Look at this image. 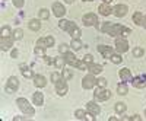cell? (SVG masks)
Listing matches in <instances>:
<instances>
[{
	"mask_svg": "<svg viewBox=\"0 0 146 121\" xmlns=\"http://www.w3.org/2000/svg\"><path fill=\"white\" fill-rule=\"evenodd\" d=\"M96 28H98L100 31L111 35V37H118V35H121V32H123L124 26L121 25H117V23H111V22H104L102 25H96Z\"/></svg>",
	"mask_w": 146,
	"mask_h": 121,
	"instance_id": "1",
	"label": "cell"
},
{
	"mask_svg": "<svg viewBox=\"0 0 146 121\" xmlns=\"http://www.w3.org/2000/svg\"><path fill=\"white\" fill-rule=\"evenodd\" d=\"M16 105L19 106V110H21L23 114H27V115H34V114H35L34 106H32V105H29V101H28V99H25V98H18Z\"/></svg>",
	"mask_w": 146,
	"mask_h": 121,
	"instance_id": "2",
	"label": "cell"
},
{
	"mask_svg": "<svg viewBox=\"0 0 146 121\" xmlns=\"http://www.w3.org/2000/svg\"><path fill=\"white\" fill-rule=\"evenodd\" d=\"M18 88H19V79L16 76H10L6 82V88H5L6 93H13L18 91Z\"/></svg>",
	"mask_w": 146,
	"mask_h": 121,
	"instance_id": "3",
	"label": "cell"
},
{
	"mask_svg": "<svg viewBox=\"0 0 146 121\" xmlns=\"http://www.w3.org/2000/svg\"><path fill=\"white\" fill-rule=\"evenodd\" d=\"M110 96H111V92H110L108 89H105V88H100V86H98V89H96L95 93H94L95 101H100V102L110 99Z\"/></svg>",
	"mask_w": 146,
	"mask_h": 121,
	"instance_id": "4",
	"label": "cell"
},
{
	"mask_svg": "<svg viewBox=\"0 0 146 121\" xmlns=\"http://www.w3.org/2000/svg\"><path fill=\"white\" fill-rule=\"evenodd\" d=\"M95 85H96V79L94 77L92 73H89L88 76H85V77L82 79V88H83V89H92Z\"/></svg>",
	"mask_w": 146,
	"mask_h": 121,
	"instance_id": "5",
	"label": "cell"
},
{
	"mask_svg": "<svg viewBox=\"0 0 146 121\" xmlns=\"http://www.w3.org/2000/svg\"><path fill=\"white\" fill-rule=\"evenodd\" d=\"M82 20L86 26H95L96 23H98V16L95 13H88V15H83Z\"/></svg>",
	"mask_w": 146,
	"mask_h": 121,
	"instance_id": "6",
	"label": "cell"
},
{
	"mask_svg": "<svg viewBox=\"0 0 146 121\" xmlns=\"http://www.w3.org/2000/svg\"><path fill=\"white\" fill-rule=\"evenodd\" d=\"M98 53L104 57V58H111V56L114 54V48L108 47V45H98Z\"/></svg>",
	"mask_w": 146,
	"mask_h": 121,
	"instance_id": "7",
	"label": "cell"
},
{
	"mask_svg": "<svg viewBox=\"0 0 146 121\" xmlns=\"http://www.w3.org/2000/svg\"><path fill=\"white\" fill-rule=\"evenodd\" d=\"M127 6L126 5H115L114 7H113V15L114 16H117V18H123V16H126L127 15Z\"/></svg>",
	"mask_w": 146,
	"mask_h": 121,
	"instance_id": "8",
	"label": "cell"
},
{
	"mask_svg": "<svg viewBox=\"0 0 146 121\" xmlns=\"http://www.w3.org/2000/svg\"><path fill=\"white\" fill-rule=\"evenodd\" d=\"M115 51L120 53V54L129 51V44H127V41L124 38H117V41H115Z\"/></svg>",
	"mask_w": 146,
	"mask_h": 121,
	"instance_id": "9",
	"label": "cell"
},
{
	"mask_svg": "<svg viewBox=\"0 0 146 121\" xmlns=\"http://www.w3.org/2000/svg\"><path fill=\"white\" fill-rule=\"evenodd\" d=\"M56 85V92L60 95V96H64L66 93H67V91H69V86H67V83H66V80H58L57 83H54Z\"/></svg>",
	"mask_w": 146,
	"mask_h": 121,
	"instance_id": "10",
	"label": "cell"
},
{
	"mask_svg": "<svg viewBox=\"0 0 146 121\" xmlns=\"http://www.w3.org/2000/svg\"><path fill=\"white\" fill-rule=\"evenodd\" d=\"M58 25H60V28H62L63 31H66V32H69V34H70L73 29H75V28H78L75 22H72V20H66V19L60 20V22H58Z\"/></svg>",
	"mask_w": 146,
	"mask_h": 121,
	"instance_id": "11",
	"label": "cell"
},
{
	"mask_svg": "<svg viewBox=\"0 0 146 121\" xmlns=\"http://www.w3.org/2000/svg\"><path fill=\"white\" fill-rule=\"evenodd\" d=\"M12 44H13V37H0V47L3 51L10 50Z\"/></svg>",
	"mask_w": 146,
	"mask_h": 121,
	"instance_id": "12",
	"label": "cell"
},
{
	"mask_svg": "<svg viewBox=\"0 0 146 121\" xmlns=\"http://www.w3.org/2000/svg\"><path fill=\"white\" fill-rule=\"evenodd\" d=\"M36 45L44 47V48L53 47V45H54V38H53V37H42V38H38V41H36Z\"/></svg>",
	"mask_w": 146,
	"mask_h": 121,
	"instance_id": "13",
	"label": "cell"
},
{
	"mask_svg": "<svg viewBox=\"0 0 146 121\" xmlns=\"http://www.w3.org/2000/svg\"><path fill=\"white\" fill-rule=\"evenodd\" d=\"M53 13H54V16H57V18H62V16H64V13H66V9H64V6H63L62 3L56 2V3H53Z\"/></svg>",
	"mask_w": 146,
	"mask_h": 121,
	"instance_id": "14",
	"label": "cell"
},
{
	"mask_svg": "<svg viewBox=\"0 0 146 121\" xmlns=\"http://www.w3.org/2000/svg\"><path fill=\"white\" fill-rule=\"evenodd\" d=\"M86 110H88V112H91L94 115H100V112H101L100 105L96 104V102H94V101H91V102L86 104Z\"/></svg>",
	"mask_w": 146,
	"mask_h": 121,
	"instance_id": "15",
	"label": "cell"
},
{
	"mask_svg": "<svg viewBox=\"0 0 146 121\" xmlns=\"http://www.w3.org/2000/svg\"><path fill=\"white\" fill-rule=\"evenodd\" d=\"M118 76L123 82H127V80H133V76H131V71L129 69H121L118 71Z\"/></svg>",
	"mask_w": 146,
	"mask_h": 121,
	"instance_id": "16",
	"label": "cell"
},
{
	"mask_svg": "<svg viewBox=\"0 0 146 121\" xmlns=\"http://www.w3.org/2000/svg\"><path fill=\"white\" fill-rule=\"evenodd\" d=\"M98 12H100V15H102V16H108V15L113 13V7L110 5H107V3H102L98 7Z\"/></svg>",
	"mask_w": 146,
	"mask_h": 121,
	"instance_id": "17",
	"label": "cell"
},
{
	"mask_svg": "<svg viewBox=\"0 0 146 121\" xmlns=\"http://www.w3.org/2000/svg\"><path fill=\"white\" fill-rule=\"evenodd\" d=\"M32 79H34V85H35L36 88H44L45 85H47L45 77H44V76H41V75H35Z\"/></svg>",
	"mask_w": 146,
	"mask_h": 121,
	"instance_id": "18",
	"label": "cell"
},
{
	"mask_svg": "<svg viewBox=\"0 0 146 121\" xmlns=\"http://www.w3.org/2000/svg\"><path fill=\"white\" fill-rule=\"evenodd\" d=\"M32 102H34V105L41 106V105L44 104V95H42L41 92H34V95H32Z\"/></svg>",
	"mask_w": 146,
	"mask_h": 121,
	"instance_id": "19",
	"label": "cell"
},
{
	"mask_svg": "<svg viewBox=\"0 0 146 121\" xmlns=\"http://www.w3.org/2000/svg\"><path fill=\"white\" fill-rule=\"evenodd\" d=\"M28 26L31 31H40L41 29V19H31Z\"/></svg>",
	"mask_w": 146,
	"mask_h": 121,
	"instance_id": "20",
	"label": "cell"
},
{
	"mask_svg": "<svg viewBox=\"0 0 146 121\" xmlns=\"http://www.w3.org/2000/svg\"><path fill=\"white\" fill-rule=\"evenodd\" d=\"M88 70H89V73H92V75H100L101 71H102V66H101V64L92 63V64H89Z\"/></svg>",
	"mask_w": 146,
	"mask_h": 121,
	"instance_id": "21",
	"label": "cell"
},
{
	"mask_svg": "<svg viewBox=\"0 0 146 121\" xmlns=\"http://www.w3.org/2000/svg\"><path fill=\"white\" fill-rule=\"evenodd\" d=\"M73 67H76V69H79V70H88V67H89V64L88 63H85L83 60H76L75 63L72 64Z\"/></svg>",
	"mask_w": 146,
	"mask_h": 121,
	"instance_id": "22",
	"label": "cell"
},
{
	"mask_svg": "<svg viewBox=\"0 0 146 121\" xmlns=\"http://www.w3.org/2000/svg\"><path fill=\"white\" fill-rule=\"evenodd\" d=\"M143 18H145V15L142 12H136V13L133 15V22H135L136 25H143Z\"/></svg>",
	"mask_w": 146,
	"mask_h": 121,
	"instance_id": "23",
	"label": "cell"
},
{
	"mask_svg": "<svg viewBox=\"0 0 146 121\" xmlns=\"http://www.w3.org/2000/svg\"><path fill=\"white\" fill-rule=\"evenodd\" d=\"M127 92H129L127 85H124V83H120L118 86H117V93H118V95L124 96V95H127Z\"/></svg>",
	"mask_w": 146,
	"mask_h": 121,
	"instance_id": "24",
	"label": "cell"
},
{
	"mask_svg": "<svg viewBox=\"0 0 146 121\" xmlns=\"http://www.w3.org/2000/svg\"><path fill=\"white\" fill-rule=\"evenodd\" d=\"M21 69H22V75H23V77H27V79H29V77H34V73H32V70H29L25 64H22L21 66Z\"/></svg>",
	"mask_w": 146,
	"mask_h": 121,
	"instance_id": "25",
	"label": "cell"
},
{
	"mask_svg": "<svg viewBox=\"0 0 146 121\" xmlns=\"http://www.w3.org/2000/svg\"><path fill=\"white\" fill-rule=\"evenodd\" d=\"M126 104L124 102H117L115 104V106H114V110H115V112H118V114H124L126 112Z\"/></svg>",
	"mask_w": 146,
	"mask_h": 121,
	"instance_id": "26",
	"label": "cell"
},
{
	"mask_svg": "<svg viewBox=\"0 0 146 121\" xmlns=\"http://www.w3.org/2000/svg\"><path fill=\"white\" fill-rule=\"evenodd\" d=\"M72 77H73V71H72V70L64 69V70L62 71V79H63V80H66V82H67V80H70Z\"/></svg>",
	"mask_w": 146,
	"mask_h": 121,
	"instance_id": "27",
	"label": "cell"
},
{
	"mask_svg": "<svg viewBox=\"0 0 146 121\" xmlns=\"http://www.w3.org/2000/svg\"><path fill=\"white\" fill-rule=\"evenodd\" d=\"M64 63H66L64 57H56V58H54V66H56L57 69H63Z\"/></svg>",
	"mask_w": 146,
	"mask_h": 121,
	"instance_id": "28",
	"label": "cell"
},
{
	"mask_svg": "<svg viewBox=\"0 0 146 121\" xmlns=\"http://www.w3.org/2000/svg\"><path fill=\"white\" fill-rule=\"evenodd\" d=\"M48 18H50V12H48L47 9H40V12H38V19L45 20V19H48Z\"/></svg>",
	"mask_w": 146,
	"mask_h": 121,
	"instance_id": "29",
	"label": "cell"
},
{
	"mask_svg": "<svg viewBox=\"0 0 146 121\" xmlns=\"http://www.w3.org/2000/svg\"><path fill=\"white\" fill-rule=\"evenodd\" d=\"M64 60H66V63L73 64V63L76 61V57H75V54H73V53H66L64 54Z\"/></svg>",
	"mask_w": 146,
	"mask_h": 121,
	"instance_id": "30",
	"label": "cell"
},
{
	"mask_svg": "<svg viewBox=\"0 0 146 121\" xmlns=\"http://www.w3.org/2000/svg\"><path fill=\"white\" fill-rule=\"evenodd\" d=\"M70 47H72L75 51H78V50H80V48H82L83 45H82L80 40H72V42H70Z\"/></svg>",
	"mask_w": 146,
	"mask_h": 121,
	"instance_id": "31",
	"label": "cell"
},
{
	"mask_svg": "<svg viewBox=\"0 0 146 121\" xmlns=\"http://www.w3.org/2000/svg\"><path fill=\"white\" fill-rule=\"evenodd\" d=\"M133 86H136V88L142 89V88H145V86H146V82H143L142 79L136 77V79H133Z\"/></svg>",
	"mask_w": 146,
	"mask_h": 121,
	"instance_id": "32",
	"label": "cell"
},
{
	"mask_svg": "<svg viewBox=\"0 0 146 121\" xmlns=\"http://www.w3.org/2000/svg\"><path fill=\"white\" fill-rule=\"evenodd\" d=\"M12 37H13V40H22V37H23V31H22L21 28H16V29L13 31V34H12Z\"/></svg>",
	"mask_w": 146,
	"mask_h": 121,
	"instance_id": "33",
	"label": "cell"
},
{
	"mask_svg": "<svg viewBox=\"0 0 146 121\" xmlns=\"http://www.w3.org/2000/svg\"><path fill=\"white\" fill-rule=\"evenodd\" d=\"M75 117H76V120H86V112H85L83 110H76Z\"/></svg>",
	"mask_w": 146,
	"mask_h": 121,
	"instance_id": "34",
	"label": "cell"
},
{
	"mask_svg": "<svg viewBox=\"0 0 146 121\" xmlns=\"http://www.w3.org/2000/svg\"><path fill=\"white\" fill-rule=\"evenodd\" d=\"M70 37H72L73 40H79V38H80V29H79V28H75V29L70 32Z\"/></svg>",
	"mask_w": 146,
	"mask_h": 121,
	"instance_id": "35",
	"label": "cell"
},
{
	"mask_svg": "<svg viewBox=\"0 0 146 121\" xmlns=\"http://www.w3.org/2000/svg\"><path fill=\"white\" fill-rule=\"evenodd\" d=\"M143 48L142 47H136L135 50H133V57H142L143 56Z\"/></svg>",
	"mask_w": 146,
	"mask_h": 121,
	"instance_id": "36",
	"label": "cell"
},
{
	"mask_svg": "<svg viewBox=\"0 0 146 121\" xmlns=\"http://www.w3.org/2000/svg\"><path fill=\"white\" fill-rule=\"evenodd\" d=\"M34 53H35L36 56H45V48H44V47H40V45H36L35 50H34Z\"/></svg>",
	"mask_w": 146,
	"mask_h": 121,
	"instance_id": "37",
	"label": "cell"
},
{
	"mask_svg": "<svg viewBox=\"0 0 146 121\" xmlns=\"http://www.w3.org/2000/svg\"><path fill=\"white\" fill-rule=\"evenodd\" d=\"M0 37H12L10 28H9V26H3V28H2V35H0Z\"/></svg>",
	"mask_w": 146,
	"mask_h": 121,
	"instance_id": "38",
	"label": "cell"
},
{
	"mask_svg": "<svg viewBox=\"0 0 146 121\" xmlns=\"http://www.w3.org/2000/svg\"><path fill=\"white\" fill-rule=\"evenodd\" d=\"M58 53L60 54H66V53H69V45L67 44H62L58 47Z\"/></svg>",
	"mask_w": 146,
	"mask_h": 121,
	"instance_id": "39",
	"label": "cell"
},
{
	"mask_svg": "<svg viewBox=\"0 0 146 121\" xmlns=\"http://www.w3.org/2000/svg\"><path fill=\"white\" fill-rule=\"evenodd\" d=\"M96 85H98L100 88H105V86H107V79H105V77H100V79H96Z\"/></svg>",
	"mask_w": 146,
	"mask_h": 121,
	"instance_id": "40",
	"label": "cell"
},
{
	"mask_svg": "<svg viewBox=\"0 0 146 121\" xmlns=\"http://www.w3.org/2000/svg\"><path fill=\"white\" fill-rule=\"evenodd\" d=\"M111 61H113L114 64H120V63H121V57H120V54H113V56H111Z\"/></svg>",
	"mask_w": 146,
	"mask_h": 121,
	"instance_id": "41",
	"label": "cell"
},
{
	"mask_svg": "<svg viewBox=\"0 0 146 121\" xmlns=\"http://www.w3.org/2000/svg\"><path fill=\"white\" fill-rule=\"evenodd\" d=\"M51 80L54 83H57L58 80H62V73H57V71H54V73L51 75Z\"/></svg>",
	"mask_w": 146,
	"mask_h": 121,
	"instance_id": "42",
	"label": "cell"
},
{
	"mask_svg": "<svg viewBox=\"0 0 146 121\" xmlns=\"http://www.w3.org/2000/svg\"><path fill=\"white\" fill-rule=\"evenodd\" d=\"M83 61L88 63V64H92V63H94V57H92L91 54H86V56L83 57Z\"/></svg>",
	"mask_w": 146,
	"mask_h": 121,
	"instance_id": "43",
	"label": "cell"
},
{
	"mask_svg": "<svg viewBox=\"0 0 146 121\" xmlns=\"http://www.w3.org/2000/svg\"><path fill=\"white\" fill-rule=\"evenodd\" d=\"M23 3H25V0H13V6L18 9H21L23 6Z\"/></svg>",
	"mask_w": 146,
	"mask_h": 121,
	"instance_id": "44",
	"label": "cell"
},
{
	"mask_svg": "<svg viewBox=\"0 0 146 121\" xmlns=\"http://www.w3.org/2000/svg\"><path fill=\"white\" fill-rule=\"evenodd\" d=\"M42 58H44V61L47 64H54V58L51 60V57H48V56H42Z\"/></svg>",
	"mask_w": 146,
	"mask_h": 121,
	"instance_id": "45",
	"label": "cell"
},
{
	"mask_svg": "<svg viewBox=\"0 0 146 121\" xmlns=\"http://www.w3.org/2000/svg\"><path fill=\"white\" fill-rule=\"evenodd\" d=\"M129 34H130V29L124 26V29H123V32H121V38H126V37H127V35H129Z\"/></svg>",
	"mask_w": 146,
	"mask_h": 121,
	"instance_id": "46",
	"label": "cell"
},
{
	"mask_svg": "<svg viewBox=\"0 0 146 121\" xmlns=\"http://www.w3.org/2000/svg\"><path fill=\"white\" fill-rule=\"evenodd\" d=\"M140 120H142V117H140V115H137V114L130 117V121H140Z\"/></svg>",
	"mask_w": 146,
	"mask_h": 121,
	"instance_id": "47",
	"label": "cell"
},
{
	"mask_svg": "<svg viewBox=\"0 0 146 121\" xmlns=\"http://www.w3.org/2000/svg\"><path fill=\"white\" fill-rule=\"evenodd\" d=\"M86 120H89V121H95V115L91 114V112H88V114H86Z\"/></svg>",
	"mask_w": 146,
	"mask_h": 121,
	"instance_id": "48",
	"label": "cell"
},
{
	"mask_svg": "<svg viewBox=\"0 0 146 121\" xmlns=\"http://www.w3.org/2000/svg\"><path fill=\"white\" fill-rule=\"evenodd\" d=\"M10 56H12V58H16V57L19 56V53H18V50H12V53H10Z\"/></svg>",
	"mask_w": 146,
	"mask_h": 121,
	"instance_id": "49",
	"label": "cell"
},
{
	"mask_svg": "<svg viewBox=\"0 0 146 121\" xmlns=\"http://www.w3.org/2000/svg\"><path fill=\"white\" fill-rule=\"evenodd\" d=\"M102 2H104V3H107V5H110V3L113 2V0H102Z\"/></svg>",
	"mask_w": 146,
	"mask_h": 121,
	"instance_id": "50",
	"label": "cell"
},
{
	"mask_svg": "<svg viewBox=\"0 0 146 121\" xmlns=\"http://www.w3.org/2000/svg\"><path fill=\"white\" fill-rule=\"evenodd\" d=\"M121 120H130V117H127V115H123V117H121Z\"/></svg>",
	"mask_w": 146,
	"mask_h": 121,
	"instance_id": "51",
	"label": "cell"
},
{
	"mask_svg": "<svg viewBox=\"0 0 146 121\" xmlns=\"http://www.w3.org/2000/svg\"><path fill=\"white\" fill-rule=\"evenodd\" d=\"M143 25L146 26V15H145V18H143Z\"/></svg>",
	"mask_w": 146,
	"mask_h": 121,
	"instance_id": "52",
	"label": "cell"
},
{
	"mask_svg": "<svg viewBox=\"0 0 146 121\" xmlns=\"http://www.w3.org/2000/svg\"><path fill=\"white\" fill-rule=\"evenodd\" d=\"M66 3H69V5H72V3H73V0H66Z\"/></svg>",
	"mask_w": 146,
	"mask_h": 121,
	"instance_id": "53",
	"label": "cell"
},
{
	"mask_svg": "<svg viewBox=\"0 0 146 121\" xmlns=\"http://www.w3.org/2000/svg\"><path fill=\"white\" fill-rule=\"evenodd\" d=\"M83 2H92V0H83Z\"/></svg>",
	"mask_w": 146,
	"mask_h": 121,
	"instance_id": "54",
	"label": "cell"
},
{
	"mask_svg": "<svg viewBox=\"0 0 146 121\" xmlns=\"http://www.w3.org/2000/svg\"><path fill=\"white\" fill-rule=\"evenodd\" d=\"M145 114H146V110H145Z\"/></svg>",
	"mask_w": 146,
	"mask_h": 121,
	"instance_id": "55",
	"label": "cell"
}]
</instances>
